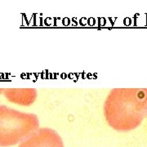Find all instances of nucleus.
<instances>
[{
	"label": "nucleus",
	"mask_w": 147,
	"mask_h": 147,
	"mask_svg": "<svg viewBox=\"0 0 147 147\" xmlns=\"http://www.w3.org/2000/svg\"><path fill=\"white\" fill-rule=\"evenodd\" d=\"M38 127L35 115L0 105V146H11L24 142Z\"/></svg>",
	"instance_id": "f257e3e1"
},
{
	"label": "nucleus",
	"mask_w": 147,
	"mask_h": 147,
	"mask_svg": "<svg viewBox=\"0 0 147 147\" xmlns=\"http://www.w3.org/2000/svg\"><path fill=\"white\" fill-rule=\"evenodd\" d=\"M137 98L129 91L112 90L104 105L105 119L115 129H127L137 119Z\"/></svg>",
	"instance_id": "f03ea898"
},
{
	"label": "nucleus",
	"mask_w": 147,
	"mask_h": 147,
	"mask_svg": "<svg viewBox=\"0 0 147 147\" xmlns=\"http://www.w3.org/2000/svg\"><path fill=\"white\" fill-rule=\"evenodd\" d=\"M19 147H64L63 142L56 131L51 128H38Z\"/></svg>",
	"instance_id": "7ed1b4c3"
},
{
	"label": "nucleus",
	"mask_w": 147,
	"mask_h": 147,
	"mask_svg": "<svg viewBox=\"0 0 147 147\" xmlns=\"http://www.w3.org/2000/svg\"><path fill=\"white\" fill-rule=\"evenodd\" d=\"M3 93L7 100L22 105H30L35 100L37 92L35 89H5Z\"/></svg>",
	"instance_id": "20e7f679"
},
{
	"label": "nucleus",
	"mask_w": 147,
	"mask_h": 147,
	"mask_svg": "<svg viewBox=\"0 0 147 147\" xmlns=\"http://www.w3.org/2000/svg\"><path fill=\"white\" fill-rule=\"evenodd\" d=\"M2 92H3V91H2V89H0V93H1Z\"/></svg>",
	"instance_id": "39448f33"
}]
</instances>
